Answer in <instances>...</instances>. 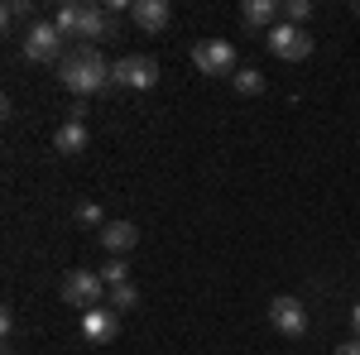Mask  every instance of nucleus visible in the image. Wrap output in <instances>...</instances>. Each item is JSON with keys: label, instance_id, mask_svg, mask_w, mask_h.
Here are the masks:
<instances>
[{"label": "nucleus", "instance_id": "412c9836", "mask_svg": "<svg viewBox=\"0 0 360 355\" xmlns=\"http://www.w3.org/2000/svg\"><path fill=\"white\" fill-rule=\"evenodd\" d=\"M332 355H360V341H346V346H336Z\"/></svg>", "mask_w": 360, "mask_h": 355}, {"label": "nucleus", "instance_id": "4be33fe9", "mask_svg": "<svg viewBox=\"0 0 360 355\" xmlns=\"http://www.w3.org/2000/svg\"><path fill=\"white\" fill-rule=\"evenodd\" d=\"M351 327H356V341H360V302H356V312H351Z\"/></svg>", "mask_w": 360, "mask_h": 355}, {"label": "nucleus", "instance_id": "f8f14e48", "mask_svg": "<svg viewBox=\"0 0 360 355\" xmlns=\"http://www.w3.org/2000/svg\"><path fill=\"white\" fill-rule=\"evenodd\" d=\"M130 15L144 34H159V29H168V0H135Z\"/></svg>", "mask_w": 360, "mask_h": 355}, {"label": "nucleus", "instance_id": "4468645a", "mask_svg": "<svg viewBox=\"0 0 360 355\" xmlns=\"http://www.w3.org/2000/svg\"><path fill=\"white\" fill-rule=\"evenodd\" d=\"M53 25L63 39H77V25H82V0H63L58 5V15H53Z\"/></svg>", "mask_w": 360, "mask_h": 355}, {"label": "nucleus", "instance_id": "dca6fc26", "mask_svg": "<svg viewBox=\"0 0 360 355\" xmlns=\"http://www.w3.org/2000/svg\"><path fill=\"white\" fill-rule=\"evenodd\" d=\"M231 86H236L240 96H264V77H259L255 67H236V77H231Z\"/></svg>", "mask_w": 360, "mask_h": 355}, {"label": "nucleus", "instance_id": "6e6552de", "mask_svg": "<svg viewBox=\"0 0 360 355\" xmlns=\"http://www.w3.org/2000/svg\"><path fill=\"white\" fill-rule=\"evenodd\" d=\"M115 34V15L101 10V5H82V25H77V39L82 49H96V39H111Z\"/></svg>", "mask_w": 360, "mask_h": 355}, {"label": "nucleus", "instance_id": "20e7f679", "mask_svg": "<svg viewBox=\"0 0 360 355\" xmlns=\"http://www.w3.org/2000/svg\"><path fill=\"white\" fill-rule=\"evenodd\" d=\"M193 63L202 77H236V44L231 39H202L193 49Z\"/></svg>", "mask_w": 360, "mask_h": 355}, {"label": "nucleus", "instance_id": "a211bd4d", "mask_svg": "<svg viewBox=\"0 0 360 355\" xmlns=\"http://www.w3.org/2000/svg\"><path fill=\"white\" fill-rule=\"evenodd\" d=\"M20 20L34 25V0H10L5 5V25H20Z\"/></svg>", "mask_w": 360, "mask_h": 355}, {"label": "nucleus", "instance_id": "f3484780", "mask_svg": "<svg viewBox=\"0 0 360 355\" xmlns=\"http://www.w3.org/2000/svg\"><path fill=\"white\" fill-rule=\"evenodd\" d=\"M278 10H283V25H298V29H303V20L312 15V0H283Z\"/></svg>", "mask_w": 360, "mask_h": 355}, {"label": "nucleus", "instance_id": "1a4fd4ad", "mask_svg": "<svg viewBox=\"0 0 360 355\" xmlns=\"http://www.w3.org/2000/svg\"><path fill=\"white\" fill-rule=\"evenodd\" d=\"M115 331H120V312H111V307H91V312H82V336L91 341V346L115 341Z\"/></svg>", "mask_w": 360, "mask_h": 355}, {"label": "nucleus", "instance_id": "9d476101", "mask_svg": "<svg viewBox=\"0 0 360 355\" xmlns=\"http://www.w3.org/2000/svg\"><path fill=\"white\" fill-rule=\"evenodd\" d=\"M101 245L111 250L115 259H120V254H130V250L139 245V231H135V221H106V226H101Z\"/></svg>", "mask_w": 360, "mask_h": 355}, {"label": "nucleus", "instance_id": "f257e3e1", "mask_svg": "<svg viewBox=\"0 0 360 355\" xmlns=\"http://www.w3.org/2000/svg\"><path fill=\"white\" fill-rule=\"evenodd\" d=\"M58 77L72 96H96L111 86V63L96 53V49H72V53L58 63Z\"/></svg>", "mask_w": 360, "mask_h": 355}, {"label": "nucleus", "instance_id": "5701e85b", "mask_svg": "<svg viewBox=\"0 0 360 355\" xmlns=\"http://www.w3.org/2000/svg\"><path fill=\"white\" fill-rule=\"evenodd\" d=\"M356 10H360V5H356Z\"/></svg>", "mask_w": 360, "mask_h": 355}, {"label": "nucleus", "instance_id": "aec40b11", "mask_svg": "<svg viewBox=\"0 0 360 355\" xmlns=\"http://www.w3.org/2000/svg\"><path fill=\"white\" fill-rule=\"evenodd\" d=\"M77 221H86V226H96V231L106 226V217H101V207H96V202H77Z\"/></svg>", "mask_w": 360, "mask_h": 355}, {"label": "nucleus", "instance_id": "f03ea898", "mask_svg": "<svg viewBox=\"0 0 360 355\" xmlns=\"http://www.w3.org/2000/svg\"><path fill=\"white\" fill-rule=\"evenodd\" d=\"M63 34H58V25L53 20H34V25L25 29V39H20V49H25V58L29 63H63Z\"/></svg>", "mask_w": 360, "mask_h": 355}, {"label": "nucleus", "instance_id": "423d86ee", "mask_svg": "<svg viewBox=\"0 0 360 355\" xmlns=\"http://www.w3.org/2000/svg\"><path fill=\"white\" fill-rule=\"evenodd\" d=\"M264 44H269V53L283 58V63H303V58L312 53V39H307L298 25H274L264 34Z\"/></svg>", "mask_w": 360, "mask_h": 355}, {"label": "nucleus", "instance_id": "ddd939ff", "mask_svg": "<svg viewBox=\"0 0 360 355\" xmlns=\"http://www.w3.org/2000/svg\"><path fill=\"white\" fill-rule=\"evenodd\" d=\"M53 144H58V154H68V159L82 154V149H86V125H82V120H63L58 135H53Z\"/></svg>", "mask_w": 360, "mask_h": 355}, {"label": "nucleus", "instance_id": "9b49d317", "mask_svg": "<svg viewBox=\"0 0 360 355\" xmlns=\"http://www.w3.org/2000/svg\"><path fill=\"white\" fill-rule=\"evenodd\" d=\"M240 20H245V29H264V34H269V29L283 20V10H278L274 0H245V5H240Z\"/></svg>", "mask_w": 360, "mask_h": 355}, {"label": "nucleus", "instance_id": "0eeeda50", "mask_svg": "<svg viewBox=\"0 0 360 355\" xmlns=\"http://www.w3.org/2000/svg\"><path fill=\"white\" fill-rule=\"evenodd\" d=\"M269 322H274V331H283V336H303L307 331V312H303V302L293 298V293H278L274 302H269Z\"/></svg>", "mask_w": 360, "mask_h": 355}, {"label": "nucleus", "instance_id": "2eb2a0df", "mask_svg": "<svg viewBox=\"0 0 360 355\" xmlns=\"http://www.w3.org/2000/svg\"><path fill=\"white\" fill-rule=\"evenodd\" d=\"M106 307H111V312H135V307H139V288H135V283L106 288Z\"/></svg>", "mask_w": 360, "mask_h": 355}, {"label": "nucleus", "instance_id": "7ed1b4c3", "mask_svg": "<svg viewBox=\"0 0 360 355\" xmlns=\"http://www.w3.org/2000/svg\"><path fill=\"white\" fill-rule=\"evenodd\" d=\"M63 302L68 307H82V312H91V307H101V298H106V278L96 269H68V278H63Z\"/></svg>", "mask_w": 360, "mask_h": 355}, {"label": "nucleus", "instance_id": "6ab92c4d", "mask_svg": "<svg viewBox=\"0 0 360 355\" xmlns=\"http://www.w3.org/2000/svg\"><path fill=\"white\" fill-rule=\"evenodd\" d=\"M101 278H106V288H120V283H130V264H125V259H111V264L101 269Z\"/></svg>", "mask_w": 360, "mask_h": 355}, {"label": "nucleus", "instance_id": "39448f33", "mask_svg": "<svg viewBox=\"0 0 360 355\" xmlns=\"http://www.w3.org/2000/svg\"><path fill=\"white\" fill-rule=\"evenodd\" d=\"M159 82V63L144 53H130L111 63V86H130V91H149V86Z\"/></svg>", "mask_w": 360, "mask_h": 355}]
</instances>
